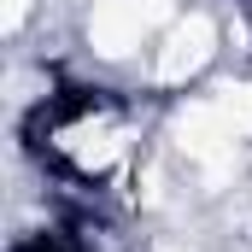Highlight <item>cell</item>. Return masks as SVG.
I'll list each match as a JSON object with an SVG mask.
<instances>
[{
  "label": "cell",
  "instance_id": "6da1fadb",
  "mask_svg": "<svg viewBox=\"0 0 252 252\" xmlns=\"http://www.w3.org/2000/svg\"><path fill=\"white\" fill-rule=\"evenodd\" d=\"M223 41H229V30H223V18L211 6H182L164 24V35L147 47L141 88L147 94H182V88H193L211 64L223 59Z\"/></svg>",
  "mask_w": 252,
  "mask_h": 252
},
{
  "label": "cell",
  "instance_id": "7a4b0ae2",
  "mask_svg": "<svg viewBox=\"0 0 252 252\" xmlns=\"http://www.w3.org/2000/svg\"><path fill=\"white\" fill-rule=\"evenodd\" d=\"M176 12V0H88L76 18V47H88L94 64H129L164 35Z\"/></svg>",
  "mask_w": 252,
  "mask_h": 252
},
{
  "label": "cell",
  "instance_id": "3957f363",
  "mask_svg": "<svg viewBox=\"0 0 252 252\" xmlns=\"http://www.w3.org/2000/svg\"><path fill=\"white\" fill-rule=\"evenodd\" d=\"M211 100L223 106L229 129H235V135H241V141L252 147V70H247V76H229V82H223V88H217Z\"/></svg>",
  "mask_w": 252,
  "mask_h": 252
},
{
  "label": "cell",
  "instance_id": "277c9868",
  "mask_svg": "<svg viewBox=\"0 0 252 252\" xmlns=\"http://www.w3.org/2000/svg\"><path fill=\"white\" fill-rule=\"evenodd\" d=\"M147 252H199V241H188V235H153Z\"/></svg>",
  "mask_w": 252,
  "mask_h": 252
},
{
  "label": "cell",
  "instance_id": "5b68a950",
  "mask_svg": "<svg viewBox=\"0 0 252 252\" xmlns=\"http://www.w3.org/2000/svg\"><path fill=\"white\" fill-rule=\"evenodd\" d=\"M247 188H252V176H247Z\"/></svg>",
  "mask_w": 252,
  "mask_h": 252
}]
</instances>
